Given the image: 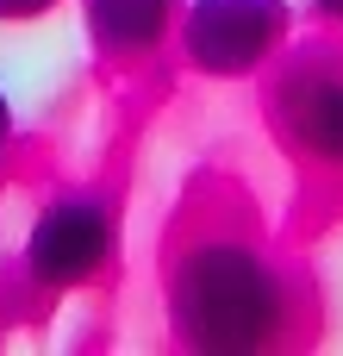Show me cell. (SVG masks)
Returning <instances> with one entry per match:
<instances>
[{
	"label": "cell",
	"mask_w": 343,
	"mask_h": 356,
	"mask_svg": "<svg viewBox=\"0 0 343 356\" xmlns=\"http://www.w3.org/2000/svg\"><path fill=\"white\" fill-rule=\"evenodd\" d=\"M162 319L169 338L194 356H256L287 338L294 288L244 225L200 219L169 244Z\"/></svg>",
	"instance_id": "1"
},
{
	"label": "cell",
	"mask_w": 343,
	"mask_h": 356,
	"mask_svg": "<svg viewBox=\"0 0 343 356\" xmlns=\"http://www.w3.org/2000/svg\"><path fill=\"white\" fill-rule=\"evenodd\" d=\"M119 250V213L100 188H62L37 207L25 244H19V275L37 294H81L106 275Z\"/></svg>",
	"instance_id": "2"
},
{
	"label": "cell",
	"mask_w": 343,
	"mask_h": 356,
	"mask_svg": "<svg viewBox=\"0 0 343 356\" xmlns=\"http://www.w3.org/2000/svg\"><path fill=\"white\" fill-rule=\"evenodd\" d=\"M294 38V0H187L175 19L181 63L206 81L262 75Z\"/></svg>",
	"instance_id": "3"
},
{
	"label": "cell",
	"mask_w": 343,
	"mask_h": 356,
	"mask_svg": "<svg viewBox=\"0 0 343 356\" xmlns=\"http://www.w3.org/2000/svg\"><path fill=\"white\" fill-rule=\"evenodd\" d=\"M262 113L269 131L319 175H343V56L337 50H294L269 63Z\"/></svg>",
	"instance_id": "4"
},
{
	"label": "cell",
	"mask_w": 343,
	"mask_h": 356,
	"mask_svg": "<svg viewBox=\"0 0 343 356\" xmlns=\"http://www.w3.org/2000/svg\"><path fill=\"white\" fill-rule=\"evenodd\" d=\"M181 0H81V25L100 56L112 63H144L175 38Z\"/></svg>",
	"instance_id": "5"
},
{
	"label": "cell",
	"mask_w": 343,
	"mask_h": 356,
	"mask_svg": "<svg viewBox=\"0 0 343 356\" xmlns=\"http://www.w3.org/2000/svg\"><path fill=\"white\" fill-rule=\"evenodd\" d=\"M62 0H0V25H44Z\"/></svg>",
	"instance_id": "6"
},
{
	"label": "cell",
	"mask_w": 343,
	"mask_h": 356,
	"mask_svg": "<svg viewBox=\"0 0 343 356\" xmlns=\"http://www.w3.org/2000/svg\"><path fill=\"white\" fill-rule=\"evenodd\" d=\"M319 25H343V0H306Z\"/></svg>",
	"instance_id": "7"
},
{
	"label": "cell",
	"mask_w": 343,
	"mask_h": 356,
	"mask_svg": "<svg viewBox=\"0 0 343 356\" xmlns=\"http://www.w3.org/2000/svg\"><path fill=\"white\" fill-rule=\"evenodd\" d=\"M12 150V100H6V88H0V156Z\"/></svg>",
	"instance_id": "8"
}]
</instances>
